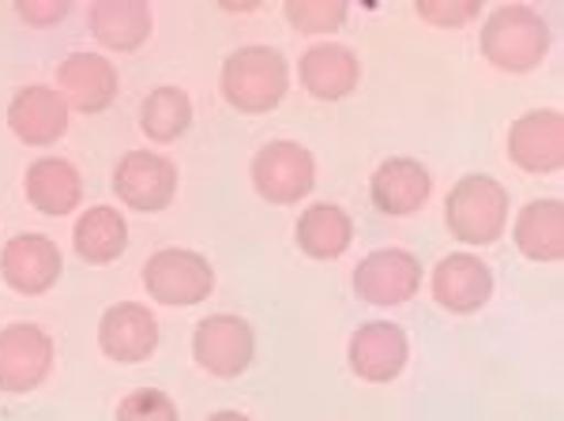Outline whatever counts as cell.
<instances>
[{"label":"cell","mask_w":564,"mask_h":421,"mask_svg":"<svg viewBox=\"0 0 564 421\" xmlns=\"http://www.w3.org/2000/svg\"><path fill=\"white\" fill-rule=\"evenodd\" d=\"M297 76H302V87L316 102H343V98L354 95L361 84V61L347 45L321 42L302 53Z\"/></svg>","instance_id":"cell-17"},{"label":"cell","mask_w":564,"mask_h":421,"mask_svg":"<svg viewBox=\"0 0 564 421\" xmlns=\"http://www.w3.org/2000/svg\"><path fill=\"white\" fill-rule=\"evenodd\" d=\"M433 298L448 313H478L494 298V271L475 252H452L433 268Z\"/></svg>","instance_id":"cell-15"},{"label":"cell","mask_w":564,"mask_h":421,"mask_svg":"<svg viewBox=\"0 0 564 421\" xmlns=\"http://www.w3.org/2000/svg\"><path fill=\"white\" fill-rule=\"evenodd\" d=\"M508 154L527 173H553L564 166V117L557 109H531L508 132Z\"/></svg>","instance_id":"cell-16"},{"label":"cell","mask_w":564,"mask_h":421,"mask_svg":"<svg viewBox=\"0 0 564 421\" xmlns=\"http://www.w3.org/2000/svg\"><path fill=\"white\" fill-rule=\"evenodd\" d=\"M481 12L478 0H417V15L433 26H463Z\"/></svg>","instance_id":"cell-27"},{"label":"cell","mask_w":564,"mask_h":421,"mask_svg":"<svg viewBox=\"0 0 564 421\" xmlns=\"http://www.w3.org/2000/svg\"><path fill=\"white\" fill-rule=\"evenodd\" d=\"M143 290L154 305L188 309L212 298L215 290V268L204 252L193 249H159L143 263Z\"/></svg>","instance_id":"cell-4"},{"label":"cell","mask_w":564,"mask_h":421,"mask_svg":"<svg viewBox=\"0 0 564 421\" xmlns=\"http://www.w3.org/2000/svg\"><path fill=\"white\" fill-rule=\"evenodd\" d=\"M8 128L26 148H50L68 132V102L57 87H20L8 102Z\"/></svg>","instance_id":"cell-13"},{"label":"cell","mask_w":564,"mask_h":421,"mask_svg":"<svg viewBox=\"0 0 564 421\" xmlns=\"http://www.w3.org/2000/svg\"><path fill=\"white\" fill-rule=\"evenodd\" d=\"M516 245L527 260L553 263L564 256V204L561 199H531L516 218Z\"/></svg>","instance_id":"cell-22"},{"label":"cell","mask_w":564,"mask_h":421,"mask_svg":"<svg viewBox=\"0 0 564 421\" xmlns=\"http://www.w3.org/2000/svg\"><path fill=\"white\" fill-rule=\"evenodd\" d=\"M406 354H411V343H406V332L391 320H369L358 332L350 335L347 358L354 377L369 380V384H388L403 373Z\"/></svg>","instance_id":"cell-12"},{"label":"cell","mask_w":564,"mask_h":421,"mask_svg":"<svg viewBox=\"0 0 564 421\" xmlns=\"http://www.w3.org/2000/svg\"><path fill=\"white\" fill-rule=\"evenodd\" d=\"M23 192H26V204L39 210V215L65 218L84 199V177H79V170L68 159L45 154V159L26 166Z\"/></svg>","instance_id":"cell-19"},{"label":"cell","mask_w":564,"mask_h":421,"mask_svg":"<svg viewBox=\"0 0 564 421\" xmlns=\"http://www.w3.org/2000/svg\"><path fill=\"white\" fill-rule=\"evenodd\" d=\"M282 15L302 34H332L347 20V4L343 0H286Z\"/></svg>","instance_id":"cell-25"},{"label":"cell","mask_w":564,"mask_h":421,"mask_svg":"<svg viewBox=\"0 0 564 421\" xmlns=\"http://www.w3.org/2000/svg\"><path fill=\"white\" fill-rule=\"evenodd\" d=\"M87 26L98 45L113 53H132L151 39L154 15L143 0H98L87 12Z\"/></svg>","instance_id":"cell-20"},{"label":"cell","mask_w":564,"mask_h":421,"mask_svg":"<svg viewBox=\"0 0 564 421\" xmlns=\"http://www.w3.org/2000/svg\"><path fill=\"white\" fill-rule=\"evenodd\" d=\"M354 241V223L339 204H313L297 218V245L308 260H339Z\"/></svg>","instance_id":"cell-23"},{"label":"cell","mask_w":564,"mask_h":421,"mask_svg":"<svg viewBox=\"0 0 564 421\" xmlns=\"http://www.w3.org/2000/svg\"><path fill=\"white\" fill-rule=\"evenodd\" d=\"M290 87V64L275 45H241L223 61L218 90L238 114H271Z\"/></svg>","instance_id":"cell-1"},{"label":"cell","mask_w":564,"mask_h":421,"mask_svg":"<svg viewBox=\"0 0 564 421\" xmlns=\"http://www.w3.org/2000/svg\"><path fill=\"white\" fill-rule=\"evenodd\" d=\"M117 421H177V402L159 388H135L117 407Z\"/></svg>","instance_id":"cell-26"},{"label":"cell","mask_w":564,"mask_h":421,"mask_svg":"<svg viewBox=\"0 0 564 421\" xmlns=\"http://www.w3.org/2000/svg\"><path fill=\"white\" fill-rule=\"evenodd\" d=\"M53 338L39 324H8L0 332V391L26 396L50 377Z\"/></svg>","instance_id":"cell-9"},{"label":"cell","mask_w":564,"mask_h":421,"mask_svg":"<svg viewBox=\"0 0 564 421\" xmlns=\"http://www.w3.org/2000/svg\"><path fill=\"white\" fill-rule=\"evenodd\" d=\"M481 57L500 72H531L550 53V23L527 4H505L489 12L481 26Z\"/></svg>","instance_id":"cell-2"},{"label":"cell","mask_w":564,"mask_h":421,"mask_svg":"<svg viewBox=\"0 0 564 421\" xmlns=\"http://www.w3.org/2000/svg\"><path fill=\"white\" fill-rule=\"evenodd\" d=\"M193 358L204 373L218 380H234L257 358V332L249 320L234 313H215L199 320L193 332Z\"/></svg>","instance_id":"cell-6"},{"label":"cell","mask_w":564,"mask_h":421,"mask_svg":"<svg viewBox=\"0 0 564 421\" xmlns=\"http://www.w3.org/2000/svg\"><path fill=\"white\" fill-rule=\"evenodd\" d=\"M113 192L124 207L143 210V215L166 210L177 196V166L166 154L129 151L113 166Z\"/></svg>","instance_id":"cell-8"},{"label":"cell","mask_w":564,"mask_h":421,"mask_svg":"<svg viewBox=\"0 0 564 421\" xmlns=\"http://www.w3.org/2000/svg\"><path fill=\"white\" fill-rule=\"evenodd\" d=\"M65 260L53 237L45 234H15L12 241L0 249V279L23 298L50 294L57 287Z\"/></svg>","instance_id":"cell-10"},{"label":"cell","mask_w":564,"mask_h":421,"mask_svg":"<svg viewBox=\"0 0 564 421\" xmlns=\"http://www.w3.org/2000/svg\"><path fill=\"white\" fill-rule=\"evenodd\" d=\"M57 90L68 109L102 114V109L113 106L117 90H121V76L102 53H68L57 64Z\"/></svg>","instance_id":"cell-14"},{"label":"cell","mask_w":564,"mask_h":421,"mask_svg":"<svg viewBox=\"0 0 564 421\" xmlns=\"http://www.w3.org/2000/svg\"><path fill=\"white\" fill-rule=\"evenodd\" d=\"M207 421H252V418L241 414V410H218V414H212Z\"/></svg>","instance_id":"cell-29"},{"label":"cell","mask_w":564,"mask_h":421,"mask_svg":"<svg viewBox=\"0 0 564 421\" xmlns=\"http://www.w3.org/2000/svg\"><path fill=\"white\" fill-rule=\"evenodd\" d=\"M430 192H433V177L417 159L380 162L377 173H372V181H369L372 207H377L380 215H391V218L417 215V210L425 207V199H430Z\"/></svg>","instance_id":"cell-18"},{"label":"cell","mask_w":564,"mask_h":421,"mask_svg":"<svg viewBox=\"0 0 564 421\" xmlns=\"http://www.w3.org/2000/svg\"><path fill=\"white\" fill-rule=\"evenodd\" d=\"M98 350L109 361L140 365L159 350V320L140 301H121L109 305L98 320Z\"/></svg>","instance_id":"cell-11"},{"label":"cell","mask_w":564,"mask_h":421,"mask_svg":"<svg viewBox=\"0 0 564 421\" xmlns=\"http://www.w3.org/2000/svg\"><path fill=\"white\" fill-rule=\"evenodd\" d=\"M422 290V260L406 249H377L354 268V294L372 309L406 305Z\"/></svg>","instance_id":"cell-7"},{"label":"cell","mask_w":564,"mask_h":421,"mask_svg":"<svg viewBox=\"0 0 564 421\" xmlns=\"http://www.w3.org/2000/svg\"><path fill=\"white\" fill-rule=\"evenodd\" d=\"M508 188L486 173H467L459 185H452L444 218L448 230L463 245H494L508 226Z\"/></svg>","instance_id":"cell-3"},{"label":"cell","mask_w":564,"mask_h":421,"mask_svg":"<svg viewBox=\"0 0 564 421\" xmlns=\"http://www.w3.org/2000/svg\"><path fill=\"white\" fill-rule=\"evenodd\" d=\"M249 177L268 204L290 207L308 196L316 185V162L302 143L294 140H271L252 154Z\"/></svg>","instance_id":"cell-5"},{"label":"cell","mask_w":564,"mask_h":421,"mask_svg":"<svg viewBox=\"0 0 564 421\" xmlns=\"http://www.w3.org/2000/svg\"><path fill=\"white\" fill-rule=\"evenodd\" d=\"M193 125V98L181 87H154L140 106V132L151 143H174Z\"/></svg>","instance_id":"cell-24"},{"label":"cell","mask_w":564,"mask_h":421,"mask_svg":"<svg viewBox=\"0 0 564 421\" xmlns=\"http://www.w3.org/2000/svg\"><path fill=\"white\" fill-rule=\"evenodd\" d=\"M72 12L68 0H15V15L31 26H53Z\"/></svg>","instance_id":"cell-28"},{"label":"cell","mask_w":564,"mask_h":421,"mask_svg":"<svg viewBox=\"0 0 564 421\" xmlns=\"http://www.w3.org/2000/svg\"><path fill=\"white\" fill-rule=\"evenodd\" d=\"M72 245H76L79 260L102 268V263L121 260V252L129 249V223H124V215L117 207L98 204L76 218V226H72Z\"/></svg>","instance_id":"cell-21"}]
</instances>
